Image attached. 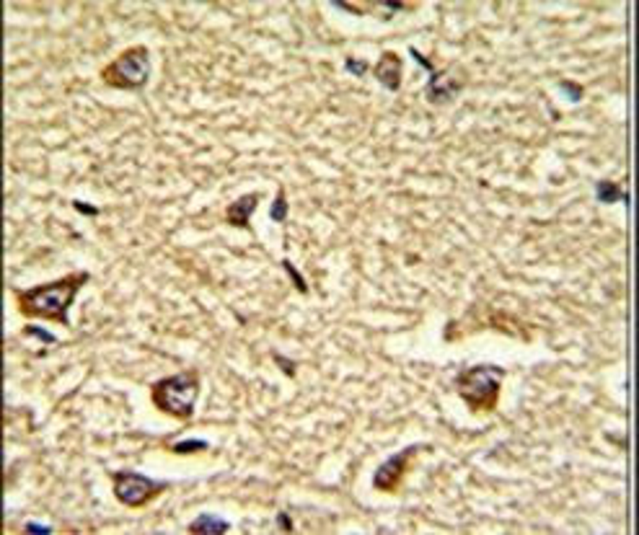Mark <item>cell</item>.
Here are the masks:
<instances>
[{"label":"cell","instance_id":"19","mask_svg":"<svg viewBox=\"0 0 639 535\" xmlns=\"http://www.w3.org/2000/svg\"><path fill=\"white\" fill-rule=\"evenodd\" d=\"M24 334L37 336V339H42L44 344H55V342H57L55 336H52V334H44V331H42V328H37V326H26V328H24Z\"/></svg>","mask_w":639,"mask_h":535},{"label":"cell","instance_id":"5","mask_svg":"<svg viewBox=\"0 0 639 535\" xmlns=\"http://www.w3.org/2000/svg\"><path fill=\"white\" fill-rule=\"evenodd\" d=\"M112 484H114V496L125 507H132V510L153 502L160 491L168 489L166 481H156L151 476H143V473H135V471H117L112 476Z\"/></svg>","mask_w":639,"mask_h":535},{"label":"cell","instance_id":"9","mask_svg":"<svg viewBox=\"0 0 639 535\" xmlns=\"http://www.w3.org/2000/svg\"><path fill=\"white\" fill-rule=\"evenodd\" d=\"M256 205H259V194L256 192L239 197V200L231 202L228 210H225V223L233 225V228H239V231H246L248 220H251V215L256 212Z\"/></svg>","mask_w":639,"mask_h":535},{"label":"cell","instance_id":"4","mask_svg":"<svg viewBox=\"0 0 639 535\" xmlns=\"http://www.w3.org/2000/svg\"><path fill=\"white\" fill-rule=\"evenodd\" d=\"M148 78H151V52L143 44L125 49L101 70V80L106 86L122 88V91H140L145 88Z\"/></svg>","mask_w":639,"mask_h":535},{"label":"cell","instance_id":"12","mask_svg":"<svg viewBox=\"0 0 639 535\" xmlns=\"http://www.w3.org/2000/svg\"><path fill=\"white\" fill-rule=\"evenodd\" d=\"M208 448L210 445L205 439H182V442L171 445V453H176V456H192V453H202V450Z\"/></svg>","mask_w":639,"mask_h":535},{"label":"cell","instance_id":"6","mask_svg":"<svg viewBox=\"0 0 639 535\" xmlns=\"http://www.w3.org/2000/svg\"><path fill=\"white\" fill-rule=\"evenodd\" d=\"M417 450H419V445H409V448H404L401 453L388 458L386 463L378 465L376 476H373V486H376L378 491H396V489L401 486L404 473H407L409 460L417 456Z\"/></svg>","mask_w":639,"mask_h":535},{"label":"cell","instance_id":"1","mask_svg":"<svg viewBox=\"0 0 639 535\" xmlns=\"http://www.w3.org/2000/svg\"><path fill=\"white\" fill-rule=\"evenodd\" d=\"M88 280H91L88 272H72L63 280L21 290L16 295L18 311L24 313L26 318H47L55 321V323H63V326H70L68 311H70L72 300Z\"/></svg>","mask_w":639,"mask_h":535},{"label":"cell","instance_id":"20","mask_svg":"<svg viewBox=\"0 0 639 535\" xmlns=\"http://www.w3.org/2000/svg\"><path fill=\"white\" fill-rule=\"evenodd\" d=\"M24 533H42V535H49V533H52V527H49V525H37V522H29V525H24Z\"/></svg>","mask_w":639,"mask_h":535},{"label":"cell","instance_id":"3","mask_svg":"<svg viewBox=\"0 0 639 535\" xmlns=\"http://www.w3.org/2000/svg\"><path fill=\"white\" fill-rule=\"evenodd\" d=\"M153 404L163 414H171L174 419L189 422L197 406L200 396V373L197 370H184L171 378H160L151 388Z\"/></svg>","mask_w":639,"mask_h":535},{"label":"cell","instance_id":"16","mask_svg":"<svg viewBox=\"0 0 639 535\" xmlns=\"http://www.w3.org/2000/svg\"><path fill=\"white\" fill-rule=\"evenodd\" d=\"M344 67H347V72L358 75V78L368 72V63H362V60H355V57H347V65H344Z\"/></svg>","mask_w":639,"mask_h":535},{"label":"cell","instance_id":"10","mask_svg":"<svg viewBox=\"0 0 639 535\" xmlns=\"http://www.w3.org/2000/svg\"><path fill=\"white\" fill-rule=\"evenodd\" d=\"M186 530H189V533H205V535H223L231 530V525H228L225 520L215 517V515H200Z\"/></svg>","mask_w":639,"mask_h":535},{"label":"cell","instance_id":"7","mask_svg":"<svg viewBox=\"0 0 639 535\" xmlns=\"http://www.w3.org/2000/svg\"><path fill=\"white\" fill-rule=\"evenodd\" d=\"M461 91H464V78L455 70H432L430 80H427V88H424V96H427L430 104L445 106Z\"/></svg>","mask_w":639,"mask_h":535},{"label":"cell","instance_id":"8","mask_svg":"<svg viewBox=\"0 0 639 535\" xmlns=\"http://www.w3.org/2000/svg\"><path fill=\"white\" fill-rule=\"evenodd\" d=\"M401 72H404V65H401V57L396 52H384L381 60L376 63V67H373L376 80L391 94H396L401 88Z\"/></svg>","mask_w":639,"mask_h":535},{"label":"cell","instance_id":"17","mask_svg":"<svg viewBox=\"0 0 639 535\" xmlns=\"http://www.w3.org/2000/svg\"><path fill=\"white\" fill-rule=\"evenodd\" d=\"M274 362H277V365H280V368H282V373H285V375H288V378H296V370H298V365H296V362H293V360H285V357H282V354H274Z\"/></svg>","mask_w":639,"mask_h":535},{"label":"cell","instance_id":"21","mask_svg":"<svg viewBox=\"0 0 639 535\" xmlns=\"http://www.w3.org/2000/svg\"><path fill=\"white\" fill-rule=\"evenodd\" d=\"M277 522H280L282 530H293V520H290L285 512H280V515H277Z\"/></svg>","mask_w":639,"mask_h":535},{"label":"cell","instance_id":"2","mask_svg":"<svg viewBox=\"0 0 639 535\" xmlns=\"http://www.w3.org/2000/svg\"><path fill=\"white\" fill-rule=\"evenodd\" d=\"M505 380V368L500 365H474L458 373L455 378V391L464 399V404L474 414H489L497 408L500 388Z\"/></svg>","mask_w":639,"mask_h":535},{"label":"cell","instance_id":"15","mask_svg":"<svg viewBox=\"0 0 639 535\" xmlns=\"http://www.w3.org/2000/svg\"><path fill=\"white\" fill-rule=\"evenodd\" d=\"M559 91L569 98V101H572V104H577V101L583 98V86H577V83H572V80H562Z\"/></svg>","mask_w":639,"mask_h":535},{"label":"cell","instance_id":"13","mask_svg":"<svg viewBox=\"0 0 639 535\" xmlns=\"http://www.w3.org/2000/svg\"><path fill=\"white\" fill-rule=\"evenodd\" d=\"M270 217L274 223H285V220H288V197H285V189H282V186L277 189V197L272 202Z\"/></svg>","mask_w":639,"mask_h":535},{"label":"cell","instance_id":"11","mask_svg":"<svg viewBox=\"0 0 639 535\" xmlns=\"http://www.w3.org/2000/svg\"><path fill=\"white\" fill-rule=\"evenodd\" d=\"M595 197H598L600 205H616L619 200H621L624 205H629V194H624L621 186L616 184V181H608V179H603V181L595 184Z\"/></svg>","mask_w":639,"mask_h":535},{"label":"cell","instance_id":"18","mask_svg":"<svg viewBox=\"0 0 639 535\" xmlns=\"http://www.w3.org/2000/svg\"><path fill=\"white\" fill-rule=\"evenodd\" d=\"M72 207L78 210L80 215H88V217H96V215H101V210H99V207H94V205H88V202H80V200H75V202H72Z\"/></svg>","mask_w":639,"mask_h":535},{"label":"cell","instance_id":"14","mask_svg":"<svg viewBox=\"0 0 639 535\" xmlns=\"http://www.w3.org/2000/svg\"><path fill=\"white\" fill-rule=\"evenodd\" d=\"M282 269H285V272H288V277H290V280H293V285H296V290H298V292H300V295H305V292H308V285H305V280H303V277H300V272H298V269H296V264H293V262H288V259H282Z\"/></svg>","mask_w":639,"mask_h":535}]
</instances>
